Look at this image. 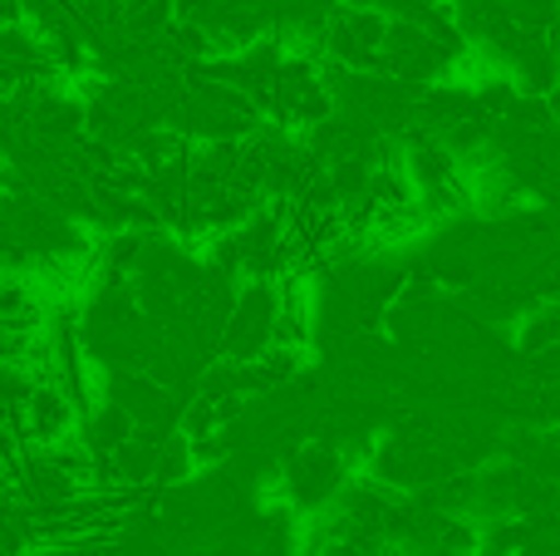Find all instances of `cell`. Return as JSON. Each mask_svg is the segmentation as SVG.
I'll return each instance as SVG.
<instances>
[{
    "instance_id": "obj_4",
    "label": "cell",
    "mask_w": 560,
    "mask_h": 556,
    "mask_svg": "<svg viewBox=\"0 0 560 556\" xmlns=\"http://www.w3.org/2000/svg\"><path fill=\"white\" fill-rule=\"evenodd\" d=\"M133 429H138V424L128 419V414L118 409V404L98 399L94 409H89L84 419H79V443H84V449L94 453V459H108V453H114Z\"/></svg>"
},
{
    "instance_id": "obj_2",
    "label": "cell",
    "mask_w": 560,
    "mask_h": 556,
    "mask_svg": "<svg viewBox=\"0 0 560 556\" xmlns=\"http://www.w3.org/2000/svg\"><path fill=\"white\" fill-rule=\"evenodd\" d=\"M271 325H276V281H242L232 296V311L222 321L217 350L222 360H256L271 345Z\"/></svg>"
},
{
    "instance_id": "obj_3",
    "label": "cell",
    "mask_w": 560,
    "mask_h": 556,
    "mask_svg": "<svg viewBox=\"0 0 560 556\" xmlns=\"http://www.w3.org/2000/svg\"><path fill=\"white\" fill-rule=\"evenodd\" d=\"M15 429H20V443H35V449L69 439V433L79 429V414H74V404H69V394L59 390V380L30 384V394L15 409Z\"/></svg>"
},
{
    "instance_id": "obj_1",
    "label": "cell",
    "mask_w": 560,
    "mask_h": 556,
    "mask_svg": "<svg viewBox=\"0 0 560 556\" xmlns=\"http://www.w3.org/2000/svg\"><path fill=\"white\" fill-rule=\"evenodd\" d=\"M280 478H285V498L290 508L319 512L339 498V488L349 483V463L339 459L335 443H295L285 449V463H280Z\"/></svg>"
}]
</instances>
